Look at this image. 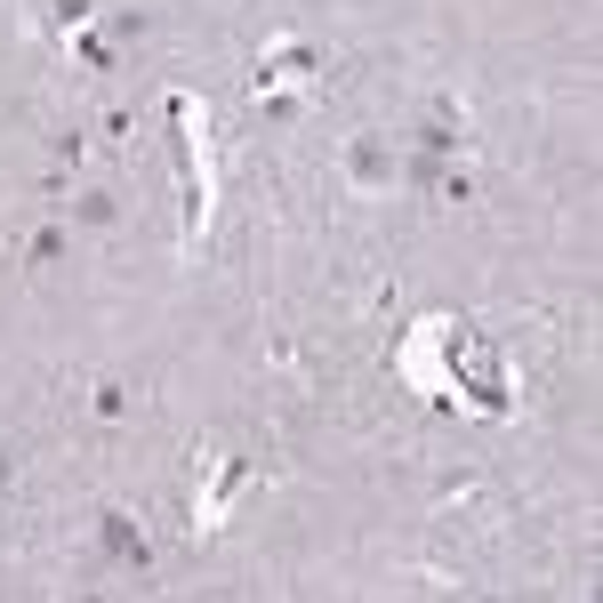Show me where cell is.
I'll list each match as a JSON object with an SVG mask.
<instances>
[{
  "instance_id": "1",
  "label": "cell",
  "mask_w": 603,
  "mask_h": 603,
  "mask_svg": "<svg viewBox=\"0 0 603 603\" xmlns=\"http://www.w3.org/2000/svg\"><path fill=\"white\" fill-rule=\"evenodd\" d=\"M97 531H105V555H113V563H145V539H137V523H129V515H105Z\"/></svg>"
},
{
  "instance_id": "2",
  "label": "cell",
  "mask_w": 603,
  "mask_h": 603,
  "mask_svg": "<svg viewBox=\"0 0 603 603\" xmlns=\"http://www.w3.org/2000/svg\"><path fill=\"white\" fill-rule=\"evenodd\" d=\"M354 177L378 185V177H386V153H378V145H354Z\"/></svg>"
}]
</instances>
